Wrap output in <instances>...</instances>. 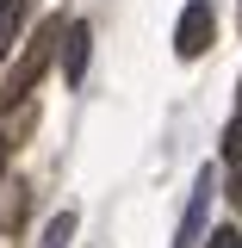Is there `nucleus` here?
Here are the masks:
<instances>
[{
    "label": "nucleus",
    "instance_id": "obj_1",
    "mask_svg": "<svg viewBox=\"0 0 242 248\" xmlns=\"http://www.w3.org/2000/svg\"><path fill=\"white\" fill-rule=\"evenodd\" d=\"M56 37H62V19H50V25L31 37L25 50H19V62H13V75H6V87H0V106H19L31 87H37V75L50 68V50H56Z\"/></svg>",
    "mask_w": 242,
    "mask_h": 248
},
{
    "label": "nucleus",
    "instance_id": "obj_2",
    "mask_svg": "<svg viewBox=\"0 0 242 248\" xmlns=\"http://www.w3.org/2000/svg\"><path fill=\"white\" fill-rule=\"evenodd\" d=\"M217 44V6L211 0H186L180 6V25H174V56H205V50H211Z\"/></svg>",
    "mask_w": 242,
    "mask_h": 248
},
{
    "label": "nucleus",
    "instance_id": "obj_3",
    "mask_svg": "<svg viewBox=\"0 0 242 248\" xmlns=\"http://www.w3.org/2000/svg\"><path fill=\"white\" fill-rule=\"evenodd\" d=\"M217 186H224V180H217L211 168H199V180H193V199H186V211H180V236H174L168 248H199V242H205V217H211Z\"/></svg>",
    "mask_w": 242,
    "mask_h": 248
},
{
    "label": "nucleus",
    "instance_id": "obj_4",
    "mask_svg": "<svg viewBox=\"0 0 242 248\" xmlns=\"http://www.w3.org/2000/svg\"><path fill=\"white\" fill-rule=\"evenodd\" d=\"M87 62H93V31L75 19V25L62 31V81L81 87V81H87Z\"/></svg>",
    "mask_w": 242,
    "mask_h": 248
},
{
    "label": "nucleus",
    "instance_id": "obj_5",
    "mask_svg": "<svg viewBox=\"0 0 242 248\" xmlns=\"http://www.w3.org/2000/svg\"><path fill=\"white\" fill-rule=\"evenodd\" d=\"M19 31H25V0H0V62L13 56Z\"/></svg>",
    "mask_w": 242,
    "mask_h": 248
},
{
    "label": "nucleus",
    "instance_id": "obj_6",
    "mask_svg": "<svg viewBox=\"0 0 242 248\" xmlns=\"http://www.w3.org/2000/svg\"><path fill=\"white\" fill-rule=\"evenodd\" d=\"M68 242H75V211H56L50 223H44V242L37 248H68Z\"/></svg>",
    "mask_w": 242,
    "mask_h": 248
},
{
    "label": "nucleus",
    "instance_id": "obj_7",
    "mask_svg": "<svg viewBox=\"0 0 242 248\" xmlns=\"http://www.w3.org/2000/svg\"><path fill=\"white\" fill-rule=\"evenodd\" d=\"M224 161H230V168H242V112L224 124Z\"/></svg>",
    "mask_w": 242,
    "mask_h": 248
},
{
    "label": "nucleus",
    "instance_id": "obj_8",
    "mask_svg": "<svg viewBox=\"0 0 242 248\" xmlns=\"http://www.w3.org/2000/svg\"><path fill=\"white\" fill-rule=\"evenodd\" d=\"M199 248H242V230H236V223H217V230H211Z\"/></svg>",
    "mask_w": 242,
    "mask_h": 248
},
{
    "label": "nucleus",
    "instance_id": "obj_9",
    "mask_svg": "<svg viewBox=\"0 0 242 248\" xmlns=\"http://www.w3.org/2000/svg\"><path fill=\"white\" fill-rule=\"evenodd\" d=\"M224 199H230V205L242 211V174H230V180H224Z\"/></svg>",
    "mask_w": 242,
    "mask_h": 248
},
{
    "label": "nucleus",
    "instance_id": "obj_10",
    "mask_svg": "<svg viewBox=\"0 0 242 248\" xmlns=\"http://www.w3.org/2000/svg\"><path fill=\"white\" fill-rule=\"evenodd\" d=\"M6 149H13V143H6V137H0V168H6Z\"/></svg>",
    "mask_w": 242,
    "mask_h": 248
},
{
    "label": "nucleus",
    "instance_id": "obj_11",
    "mask_svg": "<svg viewBox=\"0 0 242 248\" xmlns=\"http://www.w3.org/2000/svg\"><path fill=\"white\" fill-rule=\"evenodd\" d=\"M236 112H242V81H236Z\"/></svg>",
    "mask_w": 242,
    "mask_h": 248
}]
</instances>
